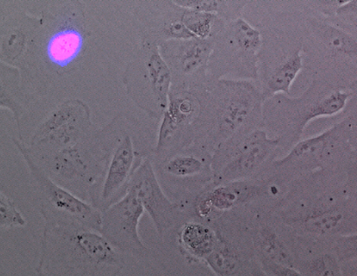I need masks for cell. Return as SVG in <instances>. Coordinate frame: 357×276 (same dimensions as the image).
Wrapping results in <instances>:
<instances>
[{
  "label": "cell",
  "mask_w": 357,
  "mask_h": 276,
  "mask_svg": "<svg viewBox=\"0 0 357 276\" xmlns=\"http://www.w3.org/2000/svg\"><path fill=\"white\" fill-rule=\"evenodd\" d=\"M37 276H119L123 253L102 234L79 224L45 222Z\"/></svg>",
  "instance_id": "1"
},
{
  "label": "cell",
  "mask_w": 357,
  "mask_h": 276,
  "mask_svg": "<svg viewBox=\"0 0 357 276\" xmlns=\"http://www.w3.org/2000/svg\"><path fill=\"white\" fill-rule=\"evenodd\" d=\"M305 68L314 78L342 89L357 81V31L335 16L306 8L299 15Z\"/></svg>",
  "instance_id": "2"
},
{
  "label": "cell",
  "mask_w": 357,
  "mask_h": 276,
  "mask_svg": "<svg viewBox=\"0 0 357 276\" xmlns=\"http://www.w3.org/2000/svg\"><path fill=\"white\" fill-rule=\"evenodd\" d=\"M350 98L349 91L313 78L298 98H289L285 94L272 96L265 109V115L289 135L292 142H298L309 123L321 117L338 116Z\"/></svg>",
  "instance_id": "3"
},
{
  "label": "cell",
  "mask_w": 357,
  "mask_h": 276,
  "mask_svg": "<svg viewBox=\"0 0 357 276\" xmlns=\"http://www.w3.org/2000/svg\"><path fill=\"white\" fill-rule=\"evenodd\" d=\"M356 158L350 142L347 121H335L324 132L298 141L276 167L326 175L347 171Z\"/></svg>",
  "instance_id": "4"
},
{
  "label": "cell",
  "mask_w": 357,
  "mask_h": 276,
  "mask_svg": "<svg viewBox=\"0 0 357 276\" xmlns=\"http://www.w3.org/2000/svg\"><path fill=\"white\" fill-rule=\"evenodd\" d=\"M15 144L24 155L38 186L43 199L40 211L45 222L79 224L100 232L102 213L52 181L33 163L22 144L15 141Z\"/></svg>",
  "instance_id": "5"
},
{
  "label": "cell",
  "mask_w": 357,
  "mask_h": 276,
  "mask_svg": "<svg viewBox=\"0 0 357 276\" xmlns=\"http://www.w3.org/2000/svg\"><path fill=\"white\" fill-rule=\"evenodd\" d=\"M145 211L135 193L127 190L125 196L102 212L100 233L122 253L145 254L148 248L139 232L140 220Z\"/></svg>",
  "instance_id": "6"
},
{
  "label": "cell",
  "mask_w": 357,
  "mask_h": 276,
  "mask_svg": "<svg viewBox=\"0 0 357 276\" xmlns=\"http://www.w3.org/2000/svg\"><path fill=\"white\" fill-rule=\"evenodd\" d=\"M298 22L290 29L273 32L272 64L266 79L267 94L270 98L278 94H291V87L304 64V36L299 15Z\"/></svg>",
  "instance_id": "7"
},
{
  "label": "cell",
  "mask_w": 357,
  "mask_h": 276,
  "mask_svg": "<svg viewBox=\"0 0 357 276\" xmlns=\"http://www.w3.org/2000/svg\"><path fill=\"white\" fill-rule=\"evenodd\" d=\"M127 190L139 197L144 208L152 219L158 234L165 233L176 222L178 205L165 195L158 182L152 163L146 160L136 167L128 184Z\"/></svg>",
  "instance_id": "8"
},
{
  "label": "cell",
  "mask_w": 357,
  "mask_h": 276,
  "mask_svg": "<svg viewBox=\"0 0 357 276\" xmlns=\"http://www.w3.org/2000/svg\"><path fill=\"white\" fill-rule=\"evenodd\" d=\"M215 115L218 132L224 138L234 135L261 106L260 93L250 84L225 82L220 87Z\"/></svg>",
  "instance_id": "9"
},
{
  "label": "cell",
  "mask_w": 357,
  "mask_h": 276,
  "mask_svg": "<svg viewBox=\"0 0 357 276\" xmlns=\"http://www.w3.org/2000/svg\"><path fill=\"white\" fill-rule=\"evenodd\" d=\"M280 142V137L271 138L265 131H253L229 158L220 178L229 183L249 176L275 153Z\"/></svg>",
  "instance_id": "10"
},
{
  "label": "cell",
  "mask_w": 357,
  "mask_h": 276,
  "mask_svg": "<svg viewBox=\"0 0 357 276\" xmlns=\"http://www.w3.org/2000/svg\"><path fill=\"white\" fill-rule=\"evenodd\" d=\"M140 72L143 91L149 96V102L157 112L165 113L169 105L172 72L156 45L149 47L143 53Z\"/></svg>",
  "instance_id": "11"
},
{
  "label": "cell",
  "mask_w": 357,
  "mask_h": 276,
  "mask_svg": "<svg viewBox=\"0 0 357 276\" xmlns=\"http://www.w3.org/2000/svg\"><path fill=\"white\" fill-rule=\"evenodd\" d=\"M132 138L126 135L116 148L102 185L101 197L109 206L119 201L127 192L128 184L135 169Z\"/></svg>",
  "instance_id": "12"
},
{
  "label": "cell",
  "mask_w": 357,
  "mask_h": 276,
  "mask_svg": "<svg viewBox=\"0 0 357 276\" xmlns=\"http://www.w3.org/2000/svg\"><path fill=\"white\" fill-rule=\"evenodd\" d=\"M263 193L257 185L234 181L205 193L197 202L198 215L207 217L215 211H225L256 199Z\"/></svg>",
  "instance_id": "13"
},
{
  "label": "cell",
  "mask_w": 357,
  "mask_h": 276,
  "mask_svg": "<svg viewBox=\"0 0 357 276\" xmlns=\"http://www.w3.org/2000/svg\"><path fill=\"white\" fill-rule=\"evenodd\" d=\"M201 109L200 101L190 93L170 95L167 109L163 114L157 150H161L178 128L200 115Z\"/></svg>",
  "instance_id": "14"
},
{
  "label": "cell",
  "mask_w": 357,
  "mask_h": 276,
  "mask_svg": "<svg viewBox=\"0 0 357 276\" xmlns=\"http://www.w3.org/2000/svg\"><path fill=\"white\" fill-rule=\"evenodd\" d=\"M172 45V63L183 75H193L208 66L215 45L208 39L175 40Z\"/></svg>",
  "instance_id": "15"
},
{
  "label": "cell",
  "mask_w": 357,
  "mask_h": 276,
  "mask_svg": "<svg viewBox=\"0 0 357 276\" xmlns=\"http://www.w3.org/2000/svg\"><path fill=\"white\" fill-rule=\"evenodd\" d=\"M226 38L235 56L240 58L252 72H256L257 54L263 45L262 34L244 19L238 18L229 27Z\"/></svg>",
  "instance_id": "16"
},
{
  "label": "cell",
  "mask_w": 357,
  "mask_h": 276,
  "mask_svg": "<svg viewBox=\"0 0 357 276\" xmlns=\"http://www.w3.org/2000/svg\"><path fill=\"white\" fill-rule=\"evenodd\" d=\"M218 234L210 227L197 223H188L178 232V245L188 259L204 261L214 250Z\"/></svg>",
  "instance_id": "17"
},
{
  "label": "cell",
  "mask_w": 357,
  "mask_h": 276,
  "mask_svg": "<svg viewBox=\"0 0 357 276\" xmlns=\"http://www.w3.org/2000/svg\"><path fill=\"white\" fill-rule=\"evenodd\" d=\"M347 217V213L342 207L326 205L314 207L299 222L302 229L307 233L327 236L340 231L345 225Z\"/></svg>",
  "instance_id": "18"
},
{
  "label": "cell",
  "mask_w": 357,
  "mask_h": 276,
  "mask_svg": "<svg viewBox=\"0 0 357 276\" xmlns=\"http://www.w3.org/2000/svg\"><path fill=\"white\" fill-rule=\"evenodd\" d=\"M255 246L259 260L296 268L297 261L292 252L271 227H261L255 240Z\"/></svg>",
  "instance_id": "19"
},
{
  "label": "cell",
  "mask_w": 357,
  "mask_h": 276,
  "mask_svg": "<svg viewBox=\"0 0 357 276\" xmlns=\"http://www.w3.org/2000/svg\"><path fill=\"white\" fill-rule=\"evenodd\" d=\"M247 262L234 247L218 234L214 250L204 261L217 276H235Z\"/></svg>",
  "instance_id": "20"
},
{
  "label": "cell",
  "mask_w": 357,
  "mask_h": 276,
  "mask_svg": "<svg viewBox=\"0 0 357 276\" xmlns=\"http://www.w3.org/2000/svg\"><path fill=\"white\" fill-rule=\"evenodd\" d=\"M299 271L305 276H344L342 264L333 252L322 253L305 261Z\"/></svg>",
  "instance_id": "21"
},
{
  "label": "cell",
  "mask_w": 357,
  "mask_h": 276,
  "mask_svg": "<svg viewBox=\"0 0 357 276\" xmlns=\"http://www.w3.org/2000/svg\"><path fill=\"white\" fill-rule=\"evenodd\" d=\"M53 164L54 171L67 181L82 177L86 170V165L82 160L79 151L73 148L61 153L54 158Z\"/></svg>",
  "instance_id": "22"
},
{
  "label": "cell",
  "mask_w": 357,
  "mask_h": 276,
  "mask_svg": "<svg viewBox=\"0 0 357 276\" xmlns=\"http://www.w3.org/2000/svg\"><path fill=\"white\" fill-rule=\"evenodd\" d=\"M218 15L215 13L185 10L181 20L187 29L199 39H208L214 27Z\"/></svg>",
  "instance_id": "23"
},
{
  "label": "cell",
  "mask_w": 357,
  "mask_h": 276,
  "mask_svg": "<svg viewBox=\"0 0 357 276\" xmlns=\"http://www.w3.org/2000/svg\"><path fill=\"white\" fill-rule=\"evenodd\" d=\"M80 41L77 33L67 31L61 33L52 40L50 46L52 59L58 63L70 61L77 54Z\"/></svg>",
  "instance_id": "24"
},
{
  "label": "cell",
  "mask_w": 357,
  "mask_h": 276,
  "mask_svg": "<svg viewBox=\"0 0 357 276\" xmlns=\"http://www.w3.org/2000/svg\"><path fill=\"white\" fill-rule=\"evenodd\" d=\"M26 225V219L18 210L16 203L3 192H0V227L2 231Z\"/></svg>",
  "instance_id": "25"
},
{
  "label": "cell",
  "mask_w": 357,
  "mask_h": 276,
  "mask_svg": "<svg viewBox=\"0 0 357 276\" xmlns=\"http://www.w3.org/2000/svg\"><path fill=\"white\" fill-rule=\"evenodd\" d=\"M204 164L197 158L190 155L176 156L165 165V170L172 176L188 177L202 171Z\"/></svg>",
  "instance_id": "26"
},
{
  "label": "cell",
  "mask_w": 357,
  "mask_h": 276,
  "mask_svg": "<svg viewBox=\"0 0 357 276\" xmlns=\"http://www.w3.org/2000/svg\"><path fill=\"white\" fill-rule=\"evenodd\" d=\"M349 91L351 93V98L348 100L345 109L333 119L335 121L341 119L347 121L350 142H351L357 157V81L354 82Z\"/></svg>",
  "instance_id": "27"
},
{
  "label": "cell",
  "mask_w": 357,
  "mask_h": 276,
  "mask_svg": "<svg viewBox=\"0 0 357 276\" xmlns=\"http://www.w3.org/2000/svg\"><path fill=\"white\" fill-rule=\"evenodd\" d=\"M333 253L341 264L357 259V233L340 236L335 240Z\"/></svg>",
  "instance_id": "28"
},
{
  "label": "cell",
  "mask_w": 357,
  "mask_h": 276,
  "mask_svg": "<svg viewBox=\"0 0 357 276\" xmlns=\"http://www.w3.org/2000/svg\"><path fill=\"white\" fill-rule=\"evenodd\" d=\"M175 5L184 10L216 13L223 10V6H227L228 2L214 1V0H178Z\"/></svg>",
  "instance_id": "29"
},
{
  "label": "cell",
  "mask_w": 357,
  "mask_h": 276,
  "mask_svg": "<svg viewBox=\"0 0 357 276\" xmlns=\"http://www.w3.org/2000/svg\"><path fill=\"white\" fill-rule=\"evenodd\" d=\"M347 0H319V1L306 2V6L322 15L333 17L340 6L344 4Z\"/></svg>",
  "instance_id": "30"
},
{
  "label": "cell",
  "mask_w": 357,
  "mask_h": 276,
  "mask_svg": "<svg viewBox=\"0 0 357 276\" xmlns=\"http://www.w3.org/2000/svg\"><path fill=\"white\" fill-rule=\"evenodd\" d=\"M335 17L357 31V0H347L340 6Z\"/></svg>",
  "instance_id": "31"
},
{
  "label": "cell",
  "mask_w": 357,
  "mask_h": 276,
  "mask_svg": "<svg viewBox=\"0 0 357 276\" xmlns=\"http://www.w3.org/2000/svg\"><path fill=\"white\" fill-rule=\"evenodd\" d=\"M259 262L271 276H305L295 268L278 265L265 260H259Z\"/></svg>",
  "instance_id": "32"
},
{
  "label": "cell",
  "mask_w": 357,
  "mask_h": 276,
  "mask_svg": "<svg viewBox=\"0 0 357 276\" xmlns=\"http://www.w3.org/2000/svg\"><path fill=\"white\" fill-rule=\"evenodd\" d=\"M235 276H271L268 274L259 262L248 261L242 268L241 270Z\"/></svg>",
  "instance_id": "33"
},
{
  "label": "cell",
  "mask_w": 357,
  "mask_h": 276,
  "mask_svg": "<svg viewBox=\"0 0 357 276\" xmlns=\"http://www.w3.org/2000/svg\"><path fill=\"white\" fill-rule=\"evenodd\" d=\"M348 177V183L350 187L356 190V195L357 197V157L356 160L350 164L347 171Z\"/></svg>",
  "instance_id": "34"
},
{
  "label": "cell",
  "mask_w": 357,
  "mask_h": 276,
  "mask_svg": "<svg viewBox=\"0 0 357 276\" xmlns=\"http://www.w3.org/2000/svg\"><path fill=\"white\" fill-rule=\"evenodd\" d=\"M344 276H357V259L342 264Z\"/></svg>",
  "instance_id": "35"
}]
</instances>
